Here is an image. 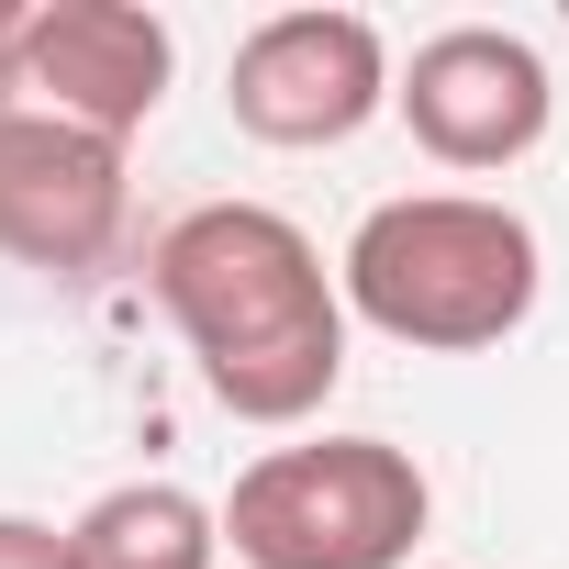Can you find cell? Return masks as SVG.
<instances>
[{
	"instance_id": "6da1fadb",
	"label": "cell",
	"mask_w": 569,
	"mask_h": 569,
	"mask_svg": "<svg viewBox=\"0 0 569 569\" xmlns=\"http://www.w3.org/2000/svg\"><path fill=\"white\" fill-rule=\"evenodd\" d=\"M146 291L234 425H313L347 380V291L325 246L268 201H201L157 234Z\"/></svg>"
},
{
	"instance_id": "7a4b0ae2",
	"label": "cell",
	"mask_w": 569,
	"mask_h": 569,
	"mask_svg": "<svg viewBox=\"0 0 569 569\" xmlns=\"http://www.w3.org/2000/svg\"><path fill=\"white\" fill-rule=\"evenodd\" d=\"M336 291L358 325H380L391 347H425V358H469V347H502L536 291H547V257H536V223L513 201H480V190H402L380 201L347 257H336Z\"/></svg>"
},
{
	"instance_id": "3957f363",
	"label": "cell",
	"mask_w": 569,
	"mask_h": 569,
	"mask_svg": "<svg viewBox=\"0 0 569 569\" xmlns=\"http://www.w3.org/2000/svg\"><path fill=\"white\" fill-rule=\"evenodd\" d=\"M436 525V480L391 436H313L234 469L223 547L246 569H402Z\"/></svg>"
},
{
	"instance_id": "277c9868",
	"label": "cell",
	"mask_w": 569,
	"mask_h": 569,
	"mask_svg": "<svg viewBox=\"0 0 569 569\" xmlns=\"http://www.w3.org/2000/svg\"><path fill=\"white\" fill-rule=\"evenodd\" d=\"M179 34L134 0H34V12L0 23V101L57 112L101 146H134L168 101Z\"/></svg>"
},
{
	"instance_id": "5b68a950",
	"label": "cell",
	"mask_w": 569,
	"mask_h": 569,
	"mask_svg": "<svg viewBox=\"0 0 569 569\" xmlns=\"http://www.w3.org/2000/svg\"><path fill=\"white\" fill-rule=\"evenodd\" d=\"M391 46H380V23L369 12H268L246 46H234V68H223V112H234V134H257V146H291V157H313V146H347V134H369L380 112H391Z\"/></svg>"
},
{
	"instance_id": "8992f818",
	"label": "cell",
	"mask_w": 569,
	"mask_h": 569,
	"mask_svg": "<svg viewBox=\"0 0 569 569\" xmlns=\"http://www.w3.org/2000/svg\"><path fill=\"white\" fill-rule=\"evenodd\" d=\"M391 112L413 123V146H425L436 168H469V179H480V168H513V157L547 146L558 79H547V57H536L513 23H447V34H425V46L402 57Z\"/></svg>"
},
{
	"instance_id": "52a82bcc",
	"label": "cell",
	"mask_w": 569,
	"mask_h": 569,
	"mask_svg": "<svg viewBox=\"0 0 569 569\" xmlns=\"http://www.w3.org/2000/svg\"><path fill=\"white\" fill-rule=\"evenodd\" d=\"M112 246H123V146L0 101V257L46 279H90Z\"/></svg>"
},
{
	"instance_id": "ba28073f",
	"label": "cell",
	"mask_w": 569,
	"mask_h": 569,
	"mask_svg": "<svg viewBox=\"0 0 569 569\" xmlns=\"http://www.w3.org/2000/svg\"><path fill=\"white\" fill-rule=\"evenodd\" d=\"M79 569H212L223 558V513L179 480H112L79 525H68Z\"/></svg>"
},
{
	"instance_id": "9c48e42d",
	"label": "cell",
	"mask_w": 569,
	"mask_h": 569,
	"mask_svg": "<svg viewBox=\"0 0 569 569\" xmlns=\"http://www.w3.org/2000/svg\"><path fill=\"white\" fill-rule=\"evenodd\" d=\"M0 569H79V547L46 513H0Z\"/></svg>"
}]
</instances>
